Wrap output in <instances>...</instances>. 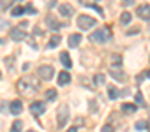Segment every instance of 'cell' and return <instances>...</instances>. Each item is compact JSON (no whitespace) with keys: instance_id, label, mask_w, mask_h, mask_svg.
I'll return each instance as SVG.
<instances>
[{"instance_id":"cell-1","label":"cell","mask_w":150,"mask_h":132,"mask_svg":"<svg viewBox=\"0 0 150 132\" xmlns=\"http://www.w3.org/2000/svg\"><path fill=\"white\" fill-rule=\"evenodd\" d=\"M110 37H111V32H110L108 27H103L101 30H96L94 34H90V41H92V42H99V44L108 42Z\"/></svg>"},{"instance_id":"cell-2","label":"cell","mask_w":150,"mask_h":132,"mask_svg":"<svg viewBox=\"0 0 150 132\" xmlns=\"http://www.w3.org/2000/svg\"><path fill=\"white\" fill-rule=\"evenodd\" d=\"M67 120H69V107H67V104H60L58 109H57V121H58V127H64Z\"/></svg>"},{"instance_id":"cell-3","label":"cell","mask_w":150,"mask_h":132,"mask_svg":"<svg viewBox=\"0 0 150 132\" xmlns=\"http://www.w3.org/2000/svg\"><path fill=\"white\" fill-rule=\"evenodd\" d=\"M55 74V69H53V65H41L39 71H37V76L44 81H50Z\"/></svg>"},{"instance_id":"cell-4","label":"cell","mask_w":150,"mask_h":132,"mask_svg":"<svg viewBox=\"0 0 150 132\" xmlns=\"http://www.w3.org/2000/svg\"><path fill=\"white\" fill-rule=\"evenodd\" d=\"M94 25H96V18H92V16L81 14V16L78 18V27H80L81 30H88V28H92Z\"/></svg>"},{"instance_id":"cell-5","label":"cell","mask_w":150,"mask_h":132,"mask_svg":"<svg viewBox=\"0 0 150 132\" xmlns=\"http://www.w3.org/2000/svg\"><path fill=\"white\" fill-rule=\"evenodd\" d=\"M136 14L141 18V20H150V6H146V4H143V6H138V9H136Z\"/></svg>"},{"instance_id":"cell-6","label":"cell","mask_w":150,"mask_h":132,"mask_svg":"<svg viewBox=\"0 0 150 132\" xmlns=\"http://www.w3.org/2000/svg\"><path fill=\"white\" fill-rule=\"evenodd\" d=\"M25 35H27L25 30H21V28H18V27H16V28H11V39H13V41H23Z\"/></svg>"},{"instance_id":"cell-7","label":"cell","mask_w":150,"mask_h":132,"mask_svg":"<svg viewBox=\"0 0 150 132\" xmlns=\"http://www.w3.org/2000/svg\"><path fill=\"white\" fill-rule=\"evenodd\" d=\"M58 11H60V14H62V16H65V18H69V16H72V14H74V7H72V6H67V4L58 6Z\"/></svg>"},{"instance_id":"cell-8","label":"cell","mask_w":150,"mask_h":132,"mask_svg":"<svg viewBox=\"0 0 150 132\" xmlns=\"http://www.w3.org/2000/svg\"><path fill=\"white\" fill-rule=\"evenodd\" d=\"M21 109H23L21 100H11V104H9V111H11L13 114H20Z\"/></svg>"},{"instance_id":"cell-9","label":"cell","mask_w":150,"mask_h":132,"mask_svg":"<svg viewBox=\"0 0 150 132\" xmlns=\"http://www.w3.org/2000/svg\"><path fill=\"white\" fill-rule=\"evenodd\" d=\"M44 104L42 102H32L30 104V113L32 114H41V113H44Z\"/></svg>"},{"instance_id":"cell-10","label":"cell","mask_w":150,"mask_h":132,"mask_svg":"<svg viewBox=\"0 0 150 132\" xmlns=\"http://www.w3.org/2000/svg\"><path fill=\"white\" fill-rule=\"evenodd\" d=\"M69 81H71V74H69L67 71L58 72V85H60V86H65Z\"/></svg>"},{"instance_id":"cell-11","label":"cell","mask_w":150,"mask_h":132,"mask_svg":"<svg viewBox=\"0 0 150 132\" xmlns=\"http://www.w3.org/2000/svg\"><path fill=\"white\" fill-rule=\"evenodd\" d=\"M60 62L64 63V67H67V69H71V67H72V62H71V56L67 55V51L60 53Z\"/></svg>"},{"instance_id":"cell-12","label":"cell","mask_w":150,"mask_h":132,"mask_svg":"<svg viewBox=\"0 0 150 132\" xmlns=\"http://www.w3.org/2000/svg\"><path fill=\"white\" fill-rule=\"evenodd\" d=\"M80 42H81V35H80V34H72V35H69V46H71V48H76Z\"/></svg>"},{"instance_id":"cell-13","label":"cell","mask_w":150,"mask_h":132,"mask_svg":"<svg viewBox=\"0 0 150 132\" xmlns=\"http://www.w3.org/2000/svg\"><path fill=\"white\" fill-rule=\"evenodd\" d=\"M60 41H62V37L60 35H53L51 39H50V44H48V48L51 49V48H57L58 44H60Z\"/></svg>"},{"instance_id":"cell-14","label":"cell","mask_w":150,"mask_h":132,"mask_svg":"<svg viewBox=\"0 0 150 132\" xmlns=\"http://www.w3.org/2000/svg\"><path fill=\"white\" fill-rule=\"evenodd\" d=\"M122 111H124V113L132 114V113L136 111V106H134V104H122Z\"/></svg>"},{"instance_id":"cell-15","label":"cell","mask_w":150,"mask_h":132,"mask_svg":"<svg viewBox=\"0 0 150 132\" xmlns=\"http://www.w3.org/2000/svg\"><path fill=\"white\" fill-rule=\"evenodd\" d=\"M21 127H23V121L21 120H16L11 127V132H21Z\"/></svg>"},{"instance_id":"cell-16","label":"cell","mask_w":150,"mask_h":132,"mask_svg":"<svg viewBox=\"0 0 150 132\" xmlns=\"http://www.w3.org/2000/svg\"><path fill=\"white\" fill-rule=\"evenodd\" d=\"M108 95H110V99H117V97L120 95V92H118L115 86H110V88H108Z\"/></svg>"},{"instance_id":"cell-17","label":"cell","mask_w":150,"mask_h":132,"mask_svg":"<svg viewBox=\"0 0 150 132\" xmlns=\"http://www.w3.org/2000/svg\"><path fill=\"white\" fill-rule=\"evenodd\" d=\"M25 11H27L25 7H21V6H18V7H14V9L11 11V14H13V16H21V14H23Z\"/></svg>"},{"instance_id":"cell-18","label":"cell","mask_w":150,"mask_h":132,"mask_svg":"<svg viewBox=\"0 0 150 132\" xmlns=\"http://www.w3.org/2000/svg\"><path fill=\"white\" fill-rule=\"evenodd\" d=\"M131 18H132V16H131L129 13H122V16H120V21H122L124 25H127V23L131 21Z\"/></svg>"},{"instance_id":"cell-19","label":"cell","mask_w":150,"mask_h":132,"mask_svg":"<svg viewBox=\"0 0 150 132\" xmlns=\"http://www.w3.org/2000/svg\"><path fill=\"white\" fill-rule=\"evenodd\" d=\"M46 99L48 100H53V99H57V90H46Z\"/></svg>"},{"instance_id":"cell-20","label":"cell","mask_w":150,"mask_h":132,"mask_svg":"<svg viewBox=\"0 0 150 132\" xmlns=\"http://www.w3.org/2000/svg\"><path fill=\"white\" fill-rule=\"evenodd\" d=\"M46 23H48L50 27H53V28H60V23H58L57 20H51V18H46Z\"/></svg>"},{"instance_id":"cell-21","label":"cell","mask_w":150,"mask_h":132,"mask_svg":"<svg viewBox=\"0 0 150 132\" xmlns=\"http://www.w3.org/2000/svg\"><path fill=\"white\" fill-rule=\"evenodd\" d=\"M136 130H143V128H146V121L145 120H139V121H136Z\"/></svg>"},{"instance_id":"cell-22","label":"cell","mask_w":150,"mask_h":132,"mask_svg":"<svg viewBox=\"0 0 150 132\" xmlns=\"http://www.w3.org/2000/svg\"><path fill=\"white\" fill-rule=\"evenodd\" d=\"M104 81H106V76L104 74H97L96 76V83L97 85H104Z\"/></svg>"},{"instance_id":"cell-23","label":"cell","mask_w":150,"mask_h":132,"mask_svg":"<svg viewBox=\"0 0 150 132\" xmlns=\"http://www.w3.org/2000/svg\"><path fill=\"white\" fill-rule=\"evenodd\" d=\"M134 99H136V104H139V106H143V95H141V92H136V95H134Z\"/></svg>"},{"instance_id":"cell-24","label":"cell","mask_w":150,"mask_h":132,"mask_svg":"<svg viewBox=\"0 0 150 132\" xmlns=\"http://www.w3.org/2000/svg\"><path fill=\"white\" fill-rule=\"evenodd\" d=\"M85 6H87V7H92V9H96V11H97V13L103 16V9H101L99 6H96V4H85Z\"/></svg>"},{"instance_id":"cell-25","label":"cell","mask_w":150,"mask_h":132,"mask_svg":"<svg viewBox=\"0 0 150 132\" xmlns=\"http://www.w3.org/2000/svg\"><path fill=\"white\" fill-rule=\"evenodd\" d=\"M111 62H113L115 65H118V63L122 62V60H120V55H113V56H111Z\"/></svg>"},{"instance_id":"cell-26","label":"cell","mask_w":150,"mask_h":132,"mask_svg":"<svg viewBox=\"0 0 150 132\" xmlns=\"http://www.w3.org/2000/svg\"><path fill=\"white\" fill-rule=\"evenodd\" d=\"M111 76H113V78H117V79H124V78H125V76H124V74H120L118 71H113V72H111Z\"/></svg>"},{"instance_id":"cell-27","label":"cell","mask_w":150,"mask_h":132,"mask_svg":"<svg viewBox=\"0 0 150 132\" xmlns=\"http://www.w3.org/2000/svg\"><path fill=\"white\" fill-rule=\"evenodd\" d=\"M0 111H2V113H6V111H7V106H6V102H4V100H0Z\"/></svg>"},{"instance_id":"cell-28","label":"cell","mask_w":150,"mask_h":132,"mask_svg":"<svg viewBox=\"0 0 150 132\" xmlns=\"http://www.w3.org/2000/svg\"><path fill=\"white\" fill-rule=\"evenodd\" d=\"M103 132H115V130H113V127H110V125H104V127H103Z\"/></svg>"},{"instance_id":"cell-29","label":"cell","mask_w":150,"mask_h":132,"mask_svg":"<svg viewBox=\"0 0 150 132\" xmlns=\"http://www.w3.org/2000/svg\"><path fill=\"white\" fill-rule=\"evenodd\" d=\"M124 4H125V6H132V4H134V0H125Z\"/></svg>"},{"instance_id":"cell-30","label":"cell","mask_w":150,"mask_h":132,"mask_svg":"<svg viewBox=\"0 0 150 132\" xmlns=\"http://www.w3.org/2000/svg\"><path fill=\"white\" fill-rule=\"evenodd\" d=\"M67 132H78V127H71V128H69Z\"/></svg>"},{"instance_id":"cell-31","label":"cell","mask_w":150,"mask_h":132,"mask_svg":"<svg viewBox=\"0 0 150 132\" xmlns=\"http://www.w3.org/2000/svg\"><path fill=\"white\" fill-rule=\"evenodd\" d=\"M136 32H138V28H132V30H129L127 34H129V35H132V34H136Z\"/></svg>"},{"instance_id":"cell-32","label":"cell","mask_w":150,"mask_h":132,"mask_svg":"<svg viewBox=\"0 0 150 132\" xmlns=\"http://www.w3.org/2000/svg\"><path fill=\"white\" fill-rule=\"evenodd\" d=\"M146 76H148V78H150V71H146Z\"/></svg>"},{"instance_id":"cell-33","label":"cell","mask_w":150,"mask_h":132,"mask_svg":"<svg viewBox=\"0 0 150 132\" xmlns=\"http://www.w3.org/2000/svg\"><path fill=\"white\" fill-rule=\"evenodd\" d=\"M27 132H35V130H27Z\"/></svg>"}]
</instances>
